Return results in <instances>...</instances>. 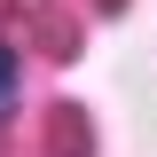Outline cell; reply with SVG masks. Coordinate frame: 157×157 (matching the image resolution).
<instances>
[{
  "mask_svg": "<svg viewBox=\"0 0 157 157\" xmlns=\"http://www.w3.org/2000/svg\"><path fill=\"white\" fill-rule=\"evenodd\" d=\"M16 110V47H0V118Z\"/></svg>",
  "mask_w": 157,
  "mask_h": 157,
  "instance_id": "6da1fadb",
  "label": "cell"
}]
</instances>
